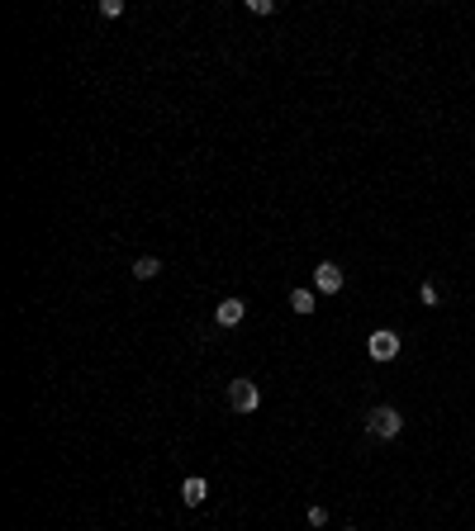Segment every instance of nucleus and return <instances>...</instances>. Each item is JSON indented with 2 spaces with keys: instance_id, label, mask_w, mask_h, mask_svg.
Returning <instances> with one entry per match:
<instances>
[{
  "instance_id": "obj_5",
  "label": "nucleus",
  "mask_w": 475,
  "mask_h": 531,
  "mask_svg": "<svg viewBox=\"0 0 475 531\" xmlns=\"http://www.w3.org/2000/svg\"><path fill=\"white\" fill-rule=\"evenodd\" d=\"M242 313H247L242 299H223L219 309H214V323H219V328H238V323H242Z\"/></svg>"
},
{
  "instance_id": "obj_11",
  "label": "nucleus",
  "mask_w": 475,
  "mask_h": 531,
  "mask_svg": "<svg viewBox=\"0 0 475 531\" xmlns=\"http://www.w3.org/2000/svg\"><path fill=\"white\" fill-rule=\"evenodd\" d=\"M100 15H105V19H119V15H124V0H100Z\"/></svg>"
},
{
  "instance_id": "obj_3",
  "label": "nucleus",
  "mask_w": 475,
  "mask_h": 531,
  "mask_svg": "<svg viewBox=\"0 0 475 531\" xmlns=\"http://www.w3.org/2000/svg\"><path fill=\"white\" fill-rule=\"evenodd\" d=\"M366 351H371V360H395V356H399V332H390V328L371 332Z\"/></svg>"
},
{
  "instance_id": "obj_6",
  "label": "nucleus",
  "mask_w": 475,
  "mask_h": 531,
  "mask_svg": "<svg viewBox=\"0 0 475 531\" xmlns=\"http://www.w3.org/2000/svg\"><path fill=\"white\" fill-rule=\"evenodd\" d=\"M205 498H209V484H205V479H200V474L181 484V503H186V508H200V503H205Z\"/></svg>"
},
{
  "instance_id": "obj_10",
  "label": "nucleus",
  "mask_w": 475,
  "mask_h": 531,
  "mask_svg": "<svg viewBox=\"0 0 475 531\" xmlns=\"http://www.w3.org/2000/svg\"><path fill=\"white\" fill-rule=\"evenodd\" d=\"M247 15H276V0H247Z\"/></svg>"
},
{
  "instance_id": "obj_8",
  "label": "nucleus",
  "mask_w": 475,
  "mask_h": 531,
  "mask_svg": "<svg viewBox=\"0 0 475 531\" xmlns=\"http://www.w3.org/2000/svg\"><path fill=\"white\" fill-rule=\"evenodd\" d=\"M290 304H295V313H314L318 309L314 290H290Z\"/></svg>"
},
{
  "instance_id": "obj_9",
  "label": "nucleus",
  "mask_w": 475,
  "mask_h": 531,
  "mask_svg": "<svg viewBox=\"0 0 475 531\" xmlns=\"http://www.w3.org/2000/svg\"><path fill=\"white\" fill-rule=\"evenodd\" d=\"M418 299H423L428 309H437V304H442V295H437V285H418Z\"/></svg>"
},
{
  "instance_id": "obj_7",
  "label": "nucleus",
  "mask_w": 475,
  "mask_h": 531,
  "mask_svg": "<svg viewBox=\"0 0 475 531\" xmlns=\"http://www.w3.org/2000/svg\"><path fill=\"white\" fill-rule=\"evenodd\" d=\"M157 270H162L157 256H138V261H133V280H152Z\"/></svg>"
},
{
  "instance_id": "obj_1",
  "label": "nucleus",
  "mask_w": 475,
  "mask_h": 531,
  "mask_svg": "<svg viewBox=\"0 0 475 531\" xmlns=\"http://www.w3.org/2000/svg\"><path fill=\"white\" fill-rule=\"evenodd\" d=\"M366 432H371V437H380V441H395L399 432H404V413H399V408H390V404L371 408V413H366Z\"/></svg>"
},
{
  "instance_id": "obj_13",
  "label": "nucleus",
  "mask_w": 475,
  "mask_h": 531,
  "mask_svg": "<svg viewBox=\"0 0 475 531\" xmlns=\"http://www.w3.org/2000/svg\"><path fill=\"white\" fill-rule=\"evenodd\" d=\"M342 531H357V527H342Z\"/></svg>"
},
{
  "instance_id": "obj_12",
  "label": "nucleus",
  "mask_w": 475,
  "mask_h": 531,
  "mask_svg": "<svg viewBox=\"0 0 475 531\" xmlns=\"http://www.w3.org/2000/svg\"><path fill=\"white\" fill-rule=\"evenodd\" d=\"M309 527H328V508H309Z\"/></svg>"
},
{
  "instance_id": "obj_2",
  "label": "nucleus",
  "mask_w": 475,
  "mask_h": 531,
  "mask_svg": "<svg viewBox=\"0 0 475 531\" xmlns=\"http://www.w3.org/2000/svg\"><path fill=\"white\" fill-rule=\"evenodd\" d=\"M228 404H233V413H257L262 389H257L252 379H233V384H228Z\"/></svg>"
},
{
  "instance_id": "obj_4",
  "label": "nucleus",
  "mask_w": 475,
  "mask_h": 531,
  "mask_svg": "<svg viewBox=\"0 0 475 531\" xmlns=\"http://www.w3.org/2000/svg\"><path fill=\"white\" fill-rule=\"evenodd\" d=\"M314 290L318 295H337L342 290V266H332V261L314 266Z\"/></svg>"
}]
</instances>
